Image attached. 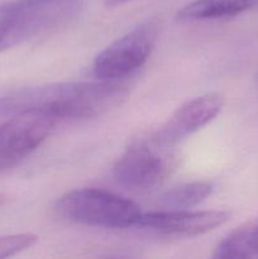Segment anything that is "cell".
<instances>
[{
    "instance_id": "obj_1",
    "label": "cell",
    "mask_w": 258,
    "mask_h": 259,
    "mask_svg": "<svg viewBox=\"0 0 258 259\" xmlns=\"http://www.w3.org/2000/svg\"><path fill=\"white\" fill-rule=\"evenodd\" d=\"M125 96L126 89L114 81L52 83L0 98V115L39 109L58 120L95 118L120 105Z\"/></svg>"
},
{
    "instance_id": "obj_2",
    "label": "cell",
    "mask_w": 258,
    "mask_h": 259,
    "mask_svg": "<svg viewBox=\"0 0 258 259\" xmlns=\"http://www.w3.org/2000/svg\"><path fill=\"white\" fill-rule=\"evenodd\" d=\"M83 8V0H18L0 5L4 50L71 24Z\"/></svg>"
},
{
    "instance_id": "obj_3",
    "label": "cell",
    "mask_w": 258,
    "mask_h": 259,
    "mask_svg": "<svg viewBox=\"0 0 258 259\" xmlns=\"http://www.w3.org/2000/svg\"><path fill=\"white\" fill-rule=\"evenodd\" d=\"M55 210L68 222L105 229L137 227L142 215L136 202L100 189H80L67 192L57 200Z\"/></svg>"
},
{
    "instance_id": "obj_4",
    "label": "cell",
    "mask_w": 258,
    "mask_h": 259,
    "mask_svg": "<svg viewBox=\"0 0 258 259\" xmlns=\"http://www.w3.org/2000/svg\"><path fill=\"white\" fill-rule=\"evenodd\" d=\"M154 134L133 142L114 166V177L133 191H147L159 186L176 169L177 159Z\"/></svg>"
},
{
    "instance_id": "obj_5",
    "label": "cell",
    "mask_w": 258,
    "mask_h": 259,
    "mask_svg": "<svg viewBox=\"0 0 258 259\" xmlns=\"http://www.w3.org/2000/svg\"><path fill=\"white\" fill-rule=\"evenodd\" d=\"M56 116L39 109L13 114L0 125V171L12 168L34 152L53 131Z\"/></svg>"
},
{
    "instance_id": "obj_6",
    "label": "cell",
    "mask_w": 258,
    "mask_h": 259,
    "mask_svg": "<svg viewBox=\"0 0 258 259\" xmlns=\"http://www.w3.org/2000/svg\"><path fill=\"white\" fill-rule=\"evenodd\" d=\"M157 40V25L146 23L116 39L94 61L93 72L101 81H115L146 63Z\"/></svg>"
},
{
    "instance_id": "obj_7",
    "label": "cell",
    "mask_w": 258,
    "mask_h": 259,
    "mask_svg": "<svg viewBox=\"0 0 258 259\" xmlns=\"http://www.w3.org/2000/svg\"><path fill=\"white\" fill-rule=\"evenodd\" d=\"M229 219L230 212L225 210H159L146 214L142 212L137 227L164 234L199 235L225 224Z\"/></svg>"
},
{
    "instance_id": "obj_8",
    "label": "cell",
    "mask_w": 258,
    "mask_h": 259,
    "mask_svg": "<svg viewBox=\"0 0 258 259\" xmlns=\"http://www.w3.org/2000/svg\"><path fill=\"white\" fill-rule=\"evenodd\" d=\"M223 108V99L218 94H206L185 103L177 109L154 136L167 146H174L181 139L209 124Z\"/></svg>"
},
{
    "instance_id": "obj_9",
    "label": "cell",
    "mask_w": 258,
    "mask_h": 259,
    "mask_svg": "<svg viewBox=\"0 0 258 259\" xmlns=\"http://www.w3.org/2000/svg\"><path fill=\"white\" fill-rule=\"evenodd\" d=\"M258 5V0H194L177 14L180 20H210L235 17Z\"/></svg>"
},
{
    "instance_id": "obj_10",
    "label": "cell",
    "mask_w": 258,
    "mask_h": 259,
    "mask_svg": "<svg viewBox=\"0 0 258 259\" xmlns=\"http://www.w3.org/2000/svg\"><path fill=\"white\" fill-rule=\"evenodd\" d=\"M214 258H258V223L230 233L219 243Z\"/></svg>"
},
{
    "instance_id": "obj_11",
    "label": "cell",
    "mask_w": 258,
    "mask_h": 259,
    "mask_svg": "<svg viewBox=\"0 0 258 259\" xmlns=\"http://www.w3.org/2000/svg\"><path fill=\"white\" fill-rule=\"evenodd\" d=\"M211 192L212 186L207 182H191L168 190L158 202L163 210H187L205 201Z\"/></svg>"
},
{
    "instance_id": "obj_12",
    "label": "cell",
    "mask_w": 258,
    "mask_h": 259,
    "mask_svg": "<svg viewBox=\"0 0 258 259\" xmlns=\"http://www.w3.org/2000/svg\"><path fill=\"white\" fill-rule=\"evenodd\" d=\"M38 242V237L30 233L13 234L0 238V258L12 257L32 248Z\"/></svg>"
},
{
    "instance_id": "obj_13",
    "label": "cell",
    "mask_w": 258,
    "mask_h": 259,
    "mask_svg": "<svg viewBox=\"0 0 258 259\" xmlns=\"http://www.w3.org/2000/svg\"><path fill=\"white\" fill-rule=\"evenodd\" d=\"M126 2H129V0H105V4L108 7H116V5L124 4Z\"/></svg>"
},
{
    "instance_id": "obj_14",
    "label": "cell",
    "mask_w": 258,
    "mask_h": 259,
    "mask_svg": "<svg viewBox=\"0 0 258 259\" xmlns=\"http://www.w3.org/2000/svg\"><path fill=\"white\" fill-rule=\"evenodd\" d=\"M4 50V45H3V39H2V37H0V51H3Z\"/></svg>"
}]
</instances>
